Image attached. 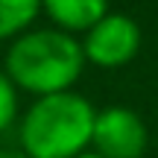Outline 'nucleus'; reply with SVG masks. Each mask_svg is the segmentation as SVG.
I'll return each instance as SVG.
<instances>
[{
	"label": "nucleus",
	"instance_id": "1",
	"mask_svg": "<svg viewBox=\"0 0 158 158\" xmlns=\"http://www.w3.org/2000/svg\"><path fill=\"white\" fill-rule=\"evenodd\" d=\"M85 53L76 35H68L56 27L27 29L6 50L3 70L18 91L38 97L73 91V82L82 76Z\"/></svg>",
	"mask_w": 158,
	"mask_h": 158
},
{
	"label": "nucleus",
	"instance_id": "2",
	"mask_svg": "<svg viewBox=\"0 0 158 158\" xmlns=\"http://www.w3.org/2000/svg\"><path fill=\"white\" fill-rule=\"evenodd\" d=\"M97 108L76 91L38 97L18 126L21 149L29 158H79L91 149Z\"/></svg>",
	"mask_w": 158,
	"mask_h": 158
},
{
	"label": "nucleus",
	"instance_id": "3",
	"mask_svg": "<svg viewBox=\"0 0 158 158\" xmlns=\"http://www.w3.org/2000/svg\"><path fill=\"white\" fill-rule=\"evenodd\" d=\"M79 44H82L88 64H97L102 70H114V68L129 64L138 56V50L143 44V32L135 18L120 15V12H108L97 27H91L82 35Z\"/></svg>",
	"mask_w": 158,
	"mask_h": 158
},
{
	"label": "nucleus",
	"instance_id": "4",
	"mask_svg": "<svg viewBox=\"0 0 158 158\" xmlns=\"http://www.w3.org/2000/svg\"><path fill=\"white\" fill-rule=\"evenodd\" d=\"M147 143H149L147 123L135 108L108 106L97 111L91 152H97L100 158H143Z\"/></svg>",
	"mask_w": 158,
	"mask_h": 158
},
{
	"label": "nucleus",
	"instance_id": "5",
	"mask_svg": "<svg viewBox=\"0 0 158 158\" xmlns=\"http://www.w3.org/2000/svg\"><path fill=\"white\" fill-rule=\"evenodd\" d=\"M41 12L68 35H85L108 15V0H41Z\"/></svg>",
	"mask_w": 158,
	"mask_h": 158
},
{
	"label": "nucleus",
	"instance_id": "6",
	"mask_svg": "<svg viewBox=\"0 0 158 158\" xmlns=\"http://www.w3.org/2000/svg\"><path fill=\"white\" fill-rule=\"evenodd\" d=\"M41 0H0V41H15L38 18Z\"/></svg>",
	"mask_w": 158,
	"mask_h": 158
},
{
	"label": "nucleus",
	"instance_id": "7",
	"mask_svg": "<svg viewBox=\"0 0 158 158\" xmlns=\"http://www.w3.org/2000/svg\"><path fill=\"white\" fill-rule=\"evenodd\" d=\"M15 117H18V88L6 76V70L0 68V132L9 129L15 123Z\"/></svg>",
	"mask_w": 158,
	"mask_h": 158
},
{
	"label": "nucleus",
	"instance_id": "8",
	"mask_svg": "<svg viewBox=\"0 0 158 158\" xmlns=\"http://www.w3.org/2000/svg\"><path fill=\"white\" fill-rule=\"evenodd\" d=\"M0 158H29L23 149H9V147H0Z\"/></svg>",
	"mask_w": 158,
	"mask_h": 158
},
{
	"label": "nucleus",
	"instance_id": "9",
	"mask_svg": "<svg viewBox=\"0 0 158 158\" xmlns=\"http://www.w3.org/2000/svg\"><path fill=\"white\" fill-rule=\"evenodd\" d=\"M79 158H100V155H97V152H91V149H88V152H82Z\"/></svg>",
	"mask_w": 158,
	"mask_h": 158
}]
</instances>
